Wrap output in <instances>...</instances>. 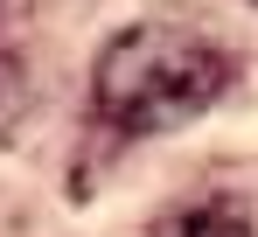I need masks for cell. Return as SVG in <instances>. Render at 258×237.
Here are the masks:
<instances>
[{"label": "cell", "instance_id": "cell-1", "mask_svg": "<svg viewBox=\"0 0 258 237\" xmlns=\"http://www.w3.org/2000/svg\"><path fill=\"white\" fill-rule=\"evenodd\" d=\"M223 84H230L223 49H210L188 28H168V21H140L105 42L91 91L119 133H168V126H188L196 112H210Z\"/></svg>", "mask_w": 258, "mask_h": 237}, {"label": "cell", "instance_id": "cell-2", "mask_svg": "<svg viewBox=\"0 0 258 237\" xmlns=\"http://www.w3.org/2000/svg\"><path fill=\"white\" fill-rule=\"evenodd\" d=\"M154 237H251V216H244V209H230V202H196V209L161 216Z\"/></svg>", "mask_w": 258, "mask_h": 237}]
</instances>
